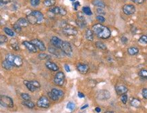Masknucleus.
Listing matches in <instances>:
<instances>
[{
	"label": "nucleus",
	"instance_id": "nucleus-1",
	"mask_svg": "<svg viewBox=\"0 0 147 113\" xmlns=\"http://www.w3.org/2000/svg\"><path fill=\"white\" fill-rule=\"evenodd\" d=\"M93 33L98 38L106 39L111 37V30L107 26L102 24H96L92 28Z\"/></svg>",
	"mask_w": 147,
	"mask_h": 113
},
{
	"label": "nucleus",
	"instance_id": "nucleus-2",
	"mask_svg": "<svg viewBox=\"0 0 147 113\" xmlns=\"http://www.w3.org/2000/svg\"><path fill=\"white\" fill-rule=\"evenodd\" d=\"M6 60L10 62L13 66V67H20L22 65V59L19 56L8 54L6 55Z\"/></svg>",
	"mask_w": 147,
	"mask_h": 113
},
{
	"label": "nucleus",
	"instance_id": "nucleus-3",
	"mask_svg": "<svg viewBox=\"0 0 147 113\" xmlns=\"http://www.w3.org/2000/svg\"><path fill=\"white\" fill-rule=\"evenodd\" d=\"M0 105L6 108H12L14 106L13 100L7 95H0Z\"/></svg>",
	"mask_w": 147,
	"mask_h": 113
},
{
	"label": "nucleus",
	"instance_id": "nucleus-4",
	"mask_svg": "<svg viewBox=\"0 0 147 113\" xmlns=\"http://www.w3.org/2000/svg\"><path fill=\"white\" fill-rule=\"evenodd\" d=\"M48 95L51 100H52L54 101H58L60 98L63 97L64 92L61 89L54 88L52 89L50 92H49Z\"/></svg>",
	"mask_w": 147,
	"mask_h": 113
},
{
	"label": "nucleus",
	"instance_id": "nucleus-5",
	"mask_svg": "<svg viewBox=\"0 0 147 113\" xmlns=\"http://www.w3.org/2000/svg\"><path fill=\"white\" fill-rule=\"evenodd\" d=\"M61 50L67 56L69 57L72 56V55H73V48H72L71 44L69 42L63 41V43H62L61 47Z\"/></svg>",
	"mask_w": 147,
	"mask_h": 113
},
{
	"label": "nucleus",
	"instance_id": "nucleus-6",
	"mask_svg": "<svg viewBox=\"0 0 147 113\" xmlns=\"http://www.w3.org/2000/svg\"><path fill=\"white\" fill-rule=\"evenodd\" d=\"M65 75L63 72H58L56 74L54 79V81L56 85L58 86H62L65 83Z\"/></svg>",
	"mask_w": 147,
	"mask_h": 113
},
{
	"label": "nucleus",
	"instance_id": "nucleus-7",
	"mask_svg": "<svg viewBox=\"0 0 147 113\" xmlns=\"http://www.w3.org/2000/svg\"><path fill=\"white\" fill-rule=\"evenodd\" d=\"M63 32L67 36H75L78 33V31L76 28H75L74 26H69V25H67L63 28Z\"/></svg>",
	"mask_w": 147,
	"mask_h": 113
},
{
	"label": "nucleus",
	"instance_id": "nucleus-8",
	"mask_svg": "<svg viewBox=\"0 0 147 113\" xmlns=\"http://www.w3.org/2000/svg\"><path fill=\"white\" fill-rule=\"evenodd\" d=\"M110 98H111V93L108 90H106V89H102L100 91H99L97 93V98L99 100H101V101L107 100Z\"/></svg>",
	"mask_w": 147,
	"mask_h": 113
},
{
	"label": "nucleus",
	"instance_id": "nucleus-9",
	"mask_svg": "<svg viewBox=\"0 0 147 113\" xmlns=\"http://www.w3.org/2000/svg\"><path fill=\"white\" fill-rule=\"evenodd\" d=\"M37 106L39 108H47L50 106V101L46 96H41L37 102Z\"/></svg>",
	"mask_w": 147,
	"mask_h": 113
},
{
	"label": "nucleus",
	"instance_id": "nucleus-10",
	"mask_svg": "<svg viewBox=\"0 0 147 113\" xmlns=\"http://www.w3.org/2000/svg\"><path fill=\"white\" fill-rule=\"evenodd\" d=\"M50 12L54 14H58V15H61V16H65L67 14V10L65 8L59 6H56L50 9Z\"/></svg>",
	"mask_w": 147,
	"mask_h": 113
},
{
	"label": "nucleus",
	"instance_id": "nucleus-11",
	"mask_svg": "<svg viewBox=\"0 0 147 113\" xmlns=\"http://www.w3.org/2000/svg\"><path fill=\"white\" fill-rule=\"evenodd\" d=\"M31 42L39 50L41 51V52H45V51L46 50V45H45L44 43L42 41L37 39H33V40L31 41Z\"/></svg>",
	"mask_w": 147,
	"mask_h": 113
},
{
	"label": "nucleus",
	"instance_id": "nucleus-12",
	"mask_svg": "<svg viewBox=\"0 0 147 113\" xmlns=\"http://www.w3.org/2000/svg\"><path fill=\"white\" fill-rule=\"evenodd\" d=\"M123 12L126 15H132L135 13L136 8L135 6L131 4H126L123 7Z\"/></svg>",
	"mask_w": 147,
	"mask_h": 113
},
{
	"label": "nucleus",
	"instance_id": "nucleus-13",
	"mask_svg": "<svg viewBox=\"0 0 147 113\" xmlns=\"http://www.w3.org/2000/svg\"><path fill=\"white\" fill-rule=\"evenodd\" d=\"M76 23L81 28H83L86 26V21H85V17L81 13H78V14H77Z\"/></svg>",
	"mask_w": 147,
	"mask_h": 113
},
{
	"label": "nucleus",
	"instance_id": "nucleus-14",
	"mask_svg": "<svg viewBox=\"0 0 147 113\" xmlns=\"http://www.w3.org/2000/svg\"><path fill=\"white\" fill-rule=\"evenodd\" d=\"M50 42L53 46L61 50V45H62V43H63V40H62V39L58 38V37L54 36L51 38Z\"/></svg>",
	"mask_w": 147,
	"mask_h": 113
},
{
	"label": "nucleus",
	"instance_id": "nucleus-15",
	"mask_svg": "<svg viewBox=\"0 0 147 113\" xmlns=\"http://www.w3.org/2000/svg\"><path fill=\"white\" fill-rule=\"evenodd\" d=\"M22 44L24 45V47L28 50L30 52L36 53L37 52V48L33 44L31 41H24L22 42Z\"/></svg>",
	"mask_w": 147,
	"mask_h": 113
},
{
	"label": "nucleus",
	"instance_id": "nucleus-16",
	"mask_svg": "<svg viewBox=\"0 0 147 113\" xmlns=\"http://www.w3.org/2000/svg\"><path fill=\"white\" fill-rule=\"evenodd\" d=\"M77 71L81 74H86L89 71V67L87 64H82V63H79L77 65Z\"/></svg>",
	"mask_w": 147,
	"mask_h": 113
},
{
	"label": "nucleus",
	"instance_id": "nucleus-17",
	"mask_svg": "<svg viewBox=\"0 0 147 113\" xmlns=\"http://www.w3.org/2000/svg\"><path fill=\"white\" fill-rule=\"evenodd\" d=\"M115 91L118 95H123L127 92V88L124 85H117L115 87Z\"/></svg>",
	"mask_w": 147,
	"mask_h": 113
},
{
	"label": "nucleus",
	"instance_id": "nucleus-18",
	"mask_svg": "<svg viewBox=\"0 0 147 113\" xmlns=\"http://www.w3.org/2000/svg\"><path fill=\"white\" fill-rule=\"evenodd\" d=\"M26 19L28 20V22L29 24H39V21L38 20H37V18L33 14L32 12H31L30 14H28V15L26 16Z\"/></svg>",
	"mask_w": 147,
	"mask_h": 113
},
{
	"label": "nucleus",
	"instance_id": "nucleus-19",
	"mask_svg": "<svg viewBox=\"0 0 147 113\" xmlns=\"http://www.w3.org/2000/svg\"><path fill=\"white\" fill-rule=\"evenodd\" d=\"M46 67L49 69V70H50L52 71H54V72H56V71H58V65L56 64L55 63L52 62H51V61H47L46 62Z\"/></svg>",
	"mask_w": 147,
	"mask_h": 113
},
{
	"label": "nucleus",
	"instance_id": "nucleus-20",
	"mask_svg": "<svg viewBox=\"0 0 147 113\" xmlns=\"http://www.w3.org/2000/svg\"><path fill=\"white\" fill-rule=\"evenodd\" d=\"M31 12L37 18V20L39 21V24H40V23H41L43 21L44 17H43V15L41 12H39V11H37V10H34V11H32Z\"/></svg>",
	"mask_w": 147,
	"mask_h": 113
},
{
	"label": "nucleus",
	"instance_id": "nucleus-21",
	"mask_svg": "<svg viewBox=\"0 0 147 113\" xmlns=\"http://www.w3.org/2000/svg\"><path fill=\"white\" fill-rule=\"evenodd\" d=\"M24 85L27 87V89H28L30 91H31V92H34V91H35L36 90L38 89H37L36 87L33 85V83H31V81H26V80H25V81H24Z\"/></svg>",
	"mask_w": 147,
	"mask_h": 113
},
{
	"label": "nucleus",
	"instance_id": "nucleus-22",
	"mask_svg": "<svg viewBox=\"0 0 147 113\" xmlns=\"http://www.w3.org/2000/svg\"><path fill=\"white\" fill-rule=\"evenodd\" d=\"M16 23L18 24H19L21 27H26V26H28V24H29L28 22V20L24 18H19V19L17 20Z\"/></svg>",
	"mask_w": 147,
	"mask_h": 113
},
{
	"label": "nucleus",
	"instance_id": "nucleus-23",
	"mask_svg": "<svg viewBox=\"0 0 147 113\" xmlns=\"http://www.w3.org/2000/svg\"><path fill=\"white\" fill-rule=\"evenodd\" d=\"M92 4L96 7L100 8H105V4L102 0H93Z\"/></svg>",
	"mask_w": 147,
	"mask_h": 113
},
{
	"label": "nucleus",
	"instance_id": "nucleus-24",
	"mask_svg": "<svg viewBox=\"0 0 147 113\" xmlns=\"http://www.w3.org/2000/svg\"><path fill=\"white\" fill-rule=\"evenodd\" d=\"M85 39L90 41L94 40V33L91 29H87L85 31Z\"/></svg>",
	"mask_w": 147,
	"mask_h": 113
},
{
	"label": "nucleus",
	"instance_id": "nucleus-25",
	"mask_svg": "<svg viewBox=\"0 0 147 113\" xmlns=\"http://www.w3.org/2000/svg\"><path fill=\"white\" fill-rule=\"evenodd\" d=\"M138 52H139V50L136 47H129L127 50V53L130 56H134V55L138 54Z\"/></svg>",
	"mask_w": 147,
	"mask_h": 113
},
{
	"label": "nucleus",
	"instance_id": "nucleus-26",
	"mask_svg": "<svg viewBox=\"0 0 147 113\" xmlns=\"http://www.w3.org/2000/svg\"><path fill=\"white\" fill-rule=\"evenodd\" d=\"M22 104L28 108H33L35 107V104L31 100H26L22 102Z\"/></svg>",
	"mask_w": 147,
	"mask_h": 113
},
{
	"label": "nucleus",
	"instance_id": "nucleus-27",
	"mask_svg": "<svg viewBox=\"0 0 147 113\" xmlns=\"http://www.w3.org/2000/svg\"><path fill=\"white\" fill-rule=\"evenodd\" d=\"M2 67H3L4 69H6V70H11V69H12L13 66H12L10 62H8V61L5 60L2 62Z\"/></svg>",
	"mask_w": 147,
	"mask_h": 113
},
{
	"label": "nucleus",
	"instance_id": "nucleus-28",
	"mask_svg": "<svg viewBox=\"0 0 147 113\" xmlns=\"http://www.w3.org/2000/svg\"><path fill=\"white\" fill-rule=\"evenodd\" d=\"M39 59H40L41 60H47L48 61V60H50L51 56L50 55L47 54H45V53H41V54H39L38 56Z\"/></svg>",
	"mask_w": 147,
	"mask_h": 113
},
{
	"label": "nucleus",
	"instance_id": "nucleus-29",
	"mask_svg": "<svg viewBox=\"0 0 147 113\" xmlns=\"http://www.w3.org/2000/svg\"><path fill=\"white\" fill-rule=\"evenodd\" d=\"M57 50H58V48L55 47H50V48L48 49L50 53L52 54L53 55H54L58 57L59 56H60V53H59V52H58Z\"/></svg>",
	"mask_w": 147,
	"mask_h": 113
},
{
	"label": "nucleus",
	"instance_id": "nucleus-30",
	"mask_svg": "<svg viewBox=\"0 0 147 113\" xmlns=\"http://www.w3.org/2000/svg\"><path fill=\"white\" fill-rule=\"evenodd\" d=\"M56 4V0H44L43 4L46 7H52Z\"/></svg>",
	"mask_w": 147,
	"mask_h": 113
},
{
	"label": "nucleus",
	"instance_id": "nucleus-31",
	"mask_svg": "<svg viewBox=\"0 0 147 113\" xmlns=\"http://www.w3.org/2000/svg\"><path fill=\"white\" fill-rule=\"evenodd\" d=\"M131 105L133 107H139L140 105V101L139 100L136 99V98H134L131 101Z\"/></svg>",
	"mask_w": 147,
	"mask_h": 113
},
{
	"label": "nucleus",
	"instance_id": "nucleus-32",
	"mask_svg": "<svg viewBox=\"0 0 147 113\" xmlns=\"http://www.w3.org/2000/svg\"><path fill=\"white\" fill-rule=\"evenodd\" d=\"M82 11L85 14H86L87 16L92 15V10H91L90 7H83Z\"/></svg>",
	"mask_w": 147,
	"mask_h": 113
},
{
	"label": "nucleus",
	"instance_id": "nucleus-33",
	"mask_svg": "<svg viewBox=\"0 0 147 113\" xmlns=\"http://www.w3.org/2000/svg\"><path fill=\"white\" fill-rule=\"evenodd\" d=\"M96 46L98 49L103 50L107 49V46H106V45H105L104 43L101 42V41H98V42L96 43Z\"/></svg>",
	"mask_w": 147,
	"mask_h": 113
},
{
	"label": "nucleus",
	"instance_id": "nucleus-34",
	"mask_svg": "<svg viewBox=\"0 0 147 113\" xmlns=\"http://www.w3.org/2000/svg\"><path fill=\"white\" fill-rule=\"evenodd\" d=\"M4 31L6 33V35H9V36H10V37L14 36V31H13L12 30H11L10 28H8V27H5V28H4Z\"/></svg>",
	"mask_w": 147,
	"mask_h": 113
},
{
	"label": "nucleus",
	"instance_id": "nucleus-35",
	"mask_svg": "<svg viewBox=\"0 0 147 113\" xmlns=\"http://www.w3.org/2000/svg\"><path fill=\"white\" fill-rule=\"evenodd\" d=\"M139 76L142 79H147V70H141L139 72Z\"/></svg>",
	"mask_w": 147,
	"mask_h": 113
},
{
	"label": "nucleus",
	"instance_id": "nucleus-36",
	"mask_svg": "<svg viewBox=\"0 0 147 113\" xmlns=\"http://www.w3.org/2000/svg\"><path fill=\"white\" fill-rule=\"evenodd\" d=\"M13 28H14V30L16 31V33H20L21 32V30H22V27L18 24L17 23H15V24L13 25Z\"/></svg>",
	"mask_w": 147,
	"mask_h": 113
},
{
	"label": "nucleus",
	"instance_id": "nucleus-37",
	"mask_svg": "<svg viewBox=\"0 0 147 113\" xmlns=\"http://www.w3.org/2000/svg\"><path fill=\"white\" fill-rule=\"evenodd\" d=\"M20 96L22 98V99L24 100V101H26V100H31V96L28 95V93H22L20 94Z\"/></svg>",
	"mask_w": 147,
	"mask_h": 113
},
{
	"label": "nucleus",
	"instance_id": "nucleus-38",
	"mask_svg": "<svg viewBox=\"0 0 147 113\" xmlns=\"http://www.w3.org/2000/svg\"><path fill=\"white\" fill-rule=\"evenodd\" d=\"M8 41V37L6 35H0V44L4 43Z\"/></svg>",
	"mask_w": 147,
	"mask_h": 113
},
{
	"label": "nucleus",
	"instance_id": "nucleus-39",
	"mask_svg": "<svg viewBox=\"0 0 147 113\" xmlns=\"http://www.w3.org/2000/svg\"><path fill=\"white\" fill-rule=\"evenodd\" d=\"M139 42L141 43H144V44H147V36L146 35H142L140 37V38L139 39Z\"/></svg>",
	"mask_w": 147,
	"mask_h": 113
},
{
	"label": "nucleus",
	"instance_id": "nucleus-40",
	"mask_svg": "<svg viewBox=\"0 0 147 113\" xmlns=\"http://www.w3.org/2000/svg\"><path fill=\"white\" fill-rule=\"evenodd\" d=\"M75 107V104L73 103V102H69V103L67 104V108L68 109L70 110H73Z\"/></svg>",
	"mask_w": 147,
	"mask_h": 113
},
{
	"label": "nucleus",
	"instance_id": "nucleus-41",
	"mask_svg": "<svg viewBox=\"0 0 147 113\" xmlns=\"http://www.w3.org/2000/svg\"><path fill=\"white\" fill-rule=\"evenodd\" d=\"M121 102H123V104H125L127 103V95L126 94V93H125V94H123V95H121Z\"/></svg>",
	"mask_w": 147,
	"mask_h": 113
},
{
	"label": "nucleus",
	"instance_id": "nucleus-42",
	"mask_svg": "<svg viewBox=\"0 0 147 113\" xmlns=\"http://www.w3.org/2000/svg\"><path fill=\"white\" fill-rule=\"evenodd\" d=\"M30 3L32 6H37L40 3V0H30Z\"/></svg>",
	"mask_w": 147,
	"mask_h": 113
},
{
	"label": "nucleus",
	"instance_id": "nucleus-43",
	"mask_svg": "<svg viewBox=\"0 0 147 113\" xmlns=\"http://www.w3.org/2000/svg\"><path fill=\"white\" fill-rule=\"evenodd\" d=\"M11 47L12 48L14 49V50H19V45L18 44L17 42H14V43H11Z\"/></svg>",
	"mask_w": 147,
	"mask_h": 113
},
{
	"label": "nucleus",
	"instance_id": "nucleus-44",
	"mask_svg": "<svg viewBox=\"0 0 147 113\" xmlns=\"http://www.w3.org/2000/svg\"><path fill=\"white\" fill-rule=\"evenodd\" d=\"M96 20H98L99 22H100V23H103L104 22H105V17H103V16H101V15L97 16L96 17Z\"/></svg>",
	"mask_w": 147,
	"mask_h": 113
},
{
	"label": "nucleus",
	"instance_id": "nucleus-45",
	"mask_svg": "<svg viewBox=\"0 0 147 113\" xmlns=\"http://www.w3.org/2000/svg\"><path fill=\"white\" fill-rule=\"evenodd\" d=\"M142 94L144 99L147 100V88H144L142 91Z\"/></svg>",
	"mask_w": 147,
	"mask_h": 113
},
{
	"label": "nucleus",
	"instance_id": "nucleus-46",
	"mask_svg": "<svg viewBox=\"0 0 147 113\" xmlns=\"http://www.w3.org/2000/svg\"><path fill=\"white\" fill-rule=\"evenodd\" d=\"M96 12L98 14H100V15L101 14H102V15H105V12L104 11V10H103V8H97Z\"/></svg>",
	"mask_w": 147,
	"mask_h": 113
},
{
	"label": "nucleus",
	"instance_id": "nucleus-47",
	"mask_svg": "<svg viewBox=\"0 0 147 113\" xmlns=\"http://www.w3.org/2000/svg\"><path fill=\"white\" fill-rule=\"evenodd\" d=\"M73 6L74 7V9L75 10H77V8H78L79 6H80V3L79 2H75L73 4Z\"/></svg>",
	"mask_w": 147,
	"mask_h": 113
},
{
	"label": "nucleus",
	"instance_id": "nucleus-48",
	"mask_svg": "<svg viewBox=\"0 0 147 113\" xmlns=\"http://www.w3.org/2000/svg\"><path fill=\"white\" fill-rule=\"evenodd\" d=\"M131 1L137 4H142L144 2V0H131Z\"/></svg>",
	"mask_w": 147,
	"mask_h": 113
},
{
	"label": "nucleus",
	"instance_id": "nucleus-49",
	"mask_svg": "<svg viewBox=\"0 0 147 113\" xmlns=\"http://www.w3.org/2000/svg\"><path fill=\"white\" fill-rule=\"evenodd\" d=\"M121 42L123 43H127V39L125 37H122L121 38Z\"/></svg>",
	"mask_w": 147,
	"mask_h": 113
},
{
	"label": "nucleus",
	"instance_id": "nucleus-50",
	"mask_svg": "<svg viewBox=\"0 0 147 113\" xmlns=\"http://www.w3.org/2000/svg\"><path fill=\"white\" fill-rule=\"evenodd\" d=\"M11 2V0H0V3L3 4H8Z\"/></svg>",
	"mask_w": 147,
	"mask_h": 113
},
{
	"label": "nucleus",
	"instance_id": "nucleus-51",
	"mask_svg": "<svg viewBox=\"0 0 147 113\" xmlns=\"http://www.w3.org/2000/svg\"><path fill=\"white\" fill-rule=\"evenodd\" d=\"M65 70H66V71L68 72V73H69V72L71 71V69H70L69 66L68 64H65Z\"/></svg>",
	"mask_w": 147,
	"mask_h": 113
},
{
	"label": "nucleus",
	"instance_id": "nucleus-52",
	"mask_svg": "<svg viewBox=\"0 0 147 113\" xmlns=\"http://www.w3.org/2000/svg\"><path fill=\"white\" fill-rule=\"evenodd\" d=\"M78 96L79 98H83L85 97L84 94H83V93H81V92H79L78 93Z\"/></svg>",
	"mask_w": 147,
	"mask_h": 113
},
{
	"label": "nucleus",
	"instance_id": "nucleus-53",
	"mask_svg": "<svg viewBox=\"0 0 147 113\" xmlns=\"http://www.w3.org/2000/svg\"><path fill=\"white\" fill-rule=\"evenodd\" d=\"M95 110L97 112H101V109L99 107H96L95 108Z\"/></svg>",
	"mask_w": 147,
	"mask_h": 113
},
{
	"label": "nucleus",
	"instance_id": "nucleus-54",
	"mask_svg": "<svg viewBox=\"0 0 147 113\" xmlns=\"http://www.w3.org/2000/svg\"><path fill=\"white\" fill-rule=\"evenodd\" d=\"M87 107H88V104H85V105L83 106V107L81 108V109L83 110V109H85V108H87Z\"/></svg>",
	"mask_w": 147,
	"mask_h": 113
},
{
	"label": "nucleus",
	"instance_id": "nucleus-55",
	"mask_svg": "<svg viewBox=\"0 0 147 113\" xmlns=\"http://www.w3.org/2000/svg\"><path fill=\"white\" fill-rule=\"evenodd\" d=\"M105 113H115L114 112H113V111H107V112H105Z\"/></svg>",
	"mask_w": 147,
	"mask_h": 113
},
{
	"label": "nucleus",
	"instance_id": "nucleus-56",
	"mask_svg": "<svg viewBox=\"0 0 147 113\" xmlns=\"http://www.w3.org/2000/svg\"><path fill=\"white\" fill-rule=\"evenodd\" d=\"M71 2H75V0H70Z\"/></svg>",
	"mask_w": 147,
	"mask_h": 113
},
{
	"label": "nucleus",
	"instance_id": "nucleus-57",
	"mask_svg": "<svg viewBox=\"0 0 147 113\" xmlns=\"http://www.w3.org/2000/svg\"><path fill=\"white\" fill-rule=\"evenodd\" d=\"M146 36H147V35H146Z\"/></svg>",
	"mask_w": 147,
	"mask_h": 113
}]
</instances>
